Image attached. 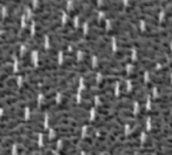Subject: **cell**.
<instances>
[{
    "label": "cell",
    "mask_w": 172,
    "mask_h": 155,
    "mask_svg": "<svg viewBox=\"0 0 172 155\" xmlns=\"http://www.w3.org/2000/svg\"><path fill=\"white\" fill-rule=\"evenodd\" d=\"M124 8V4L122 2L119 1H108L106 3H103L101 6L99 7L100 11H110V12H119L122 11Z\"/></svg>",
    "instance_id": "1"
},
{
    "label": "cell",
    "mask_w": 172,
    "mask_h": 155,
    "mask_svg": "<svg viewBox=\"0 0 172 155\" xmlns=\"http://www.w3.org/2000/svg\"><path fill=\"white\" fill-rule=\"evenodd\" d=\"M110 1H113L114 2V1H117V0H110Z\"/></svg>",
    "instance_id": "7"
},
{
    "label": "cell",
    "mask_w": 172,
    "mask_h": 155,
    "mask_svg": "<svg viewBox=\"0 0 172 155\" xmlns=\"http://www.w3.org/2000/svg\"><path fill=\"white\" fill-rule=\"evenodd\" d=\"M5 85L8 88H12V89H16V86H17V79L15 77H10L5 81Z\"/></svg>",
    "instance_id": "5"
},
{
    "label": "cell",
    "mask_w": 172,
    "mask_h": 155,
    "mask_svg": "<svg viewBox=\"0 0 172 155\" xmlns=\"http://www.w3.org/2000/svg\"><path fill=\"white\" fill-rule=\"evenodd\" d=\"M161 11V8H147V9L142 10V13H144L147 16H158L157 14Z\"/></svg>",
    "instance_id": "4"
},
{
    "label": "cell",
    "mask_w": 172,
    "mask_h": 155,
    "mask_svg": "<svg viewBox=\"0 0 172 155\" xmlns=\"http://www.w3.org/2000/svg\"><path fill=\"white\" fill-rule=\"evenodd\" d=\"M172 16V6H169L165 11V17L166 18H169Z\"/></svg>",
    "instance_id": "6"
},
{
    "label": "cell",
    "mask_w": 172,
    "mask_h": 155,
    "mask_svg": "<svg viewBox=\"0 0 172 155\" xmlns=\"http://www.w3.org/2000/svg\"><path fill=\"white\" fill-rule=\"evenodd\" d=\"M163 4V0H147V1L141 2V3L138 4L139 8H141L142 10L143 9H147V8H151L153 6H158V5H161L162 6Z\"/></svg>",
    "instance_id": "2"
},
{
    "label": "cell",
    "mask_w": 172,
    "mask_h": 155,
    "mask_svg": "<svg viewBox=\"0 0 172 155\" xmlns=\"http://www.w3.org/2000/svg\"><path fill=\"white\" fill-rule=\"evenodd\" d=\"M94 5H91L90 4V7H88L87 8V10L85 12L83 13L82 14V16H81V18H80V23H85V21L87 20H89L90 17H92V16H95V13L93 10H94Z\"/></svg>",
    "instance_id": "3"
}]
</instances>
